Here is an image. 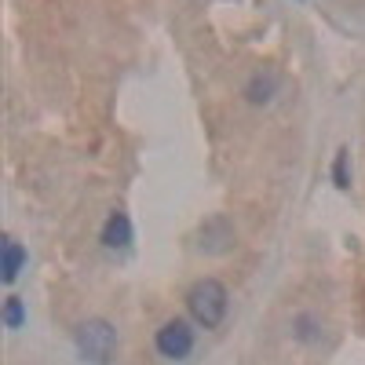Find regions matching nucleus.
<instances>
[{
    "label": "nucleus",
    "instance_id": "obj_6",
    "mask_svg": "<svg viewBox=\"0 0 365 365\" xmlns=\"http://www.w3.org/2000/svg\"><path fill=\"white\" fill-rule=\"evenodd\" d=\"M282 91V73L278 70H270V66H263V70H256L249 81H245V99L252 103V106H267V103H274V96Z\"/></svg>",
    "mask_w": 365,
    "mask_h": 365
},
{
    "label": "nucleus",
    "instance_id": "obj_7",
    "mask_svg": "<svg viewBox=\"0 0 365 365\" xmlns=\"http://www.w3.org/2000/svg\"><path fill=\"white\" fill-rule=\"evenodd\" d=\"M26 259H29V252L22 249V241L11 237V234H4V245H0V282L15 285L22 267H26Z\"/></svg>",
    "mask_w": 365,
    "mask_h": 365
},
{
    "label": "nucleus",
    "instance_id": "obj_4",
    "mask_svg": "<svg viewBox=\"0 0 365 365\" xmlns=\"http://www.w3.org/2000/svg\"><path fill=\"white\" fill-rule=\"evenodd\" d=\"M197 249L208 252V256H223V252H230V249H234V227H230V220H227V216H212V220H205L201 230H197Z\"/></svg>",
    "mask_w": 365,
    "mask_h": 365
},
{
    "label": "nucleus",
    "instance_id": "obj_1",
    "mask_svg": "<svg viewBox=\"0 0 365 365\" xmlns=\"http://www.w3.org/2000/svg\"><path fill=\"white\" fill-rule=\"evenodd\" d=\"M230 311V292L220 278H197L187 289V314L197 329H220Z\"/></svg>",
    "mask_w": 365,
    "mask_h": 365
},
{
    "label": "nucleus",
    "instance_id": "obj_2",
    "mask_svg": "<svg viewBox=\"0 0 365 365\" xmlns=\"http://www.w3.org/2000/svg\"><path fill=\"white\" fill-rule=\"evenodd\" d=\"M73 347L91 365H110L117 351V329L106 318H88L73 329Z\"/></svg>",
    "mask_w": 365,
    "mask_h": 365
},
{
    "label": "nucleus",
    "instance_id": "obj_3",
    "mask_svg": "<svg viewBox=\"0 0 365 365\" xmlns=\"http://www.w3.org/2000/svg\"><path fill=\"white\" fill-rule=\"evenodd\" d=\"M197 344V332H194V322L190 318H168L158 325L154 332V351L165 358V361H182V358H190Z\"/></svg>",
    "mask_w": 365,
    "mask_h": 365
},
{
    "label": "nucleus",
    "instance_id": "obj_10",
    "mask_svg": "<svg viewBox=\"0 0 365 365\" xmlns=\"http://www.w3.org/2000/svg\"><path fill=\"white\" fill-rule=\"evenodd\" d=\"M332 182H336L340 190L351 187V175H347V150H336V161H332Z\"/></svg>",
    "mask_w": 365,
    "mask_h": 365
},
{
    "label": "nucleus",
    "instance_id": "obj_5",
    "mask_svg": "<svg viewBox=\"0 0 365 365\" xmlns=\"http://www.w3.org/2000/svg\"><path fill=\"white\" fill-rule=\"evenodd\" d=\"M99 241H103V249H110V252H120V249H128L132 241H135V230H132V220H128V212L113 208L110 216H106V223H103V230H99Z\"/></svg>",
    "mask_w": 365,
    "mask_h": 365
},
{
    "label": "nucleus",
    "instance_id": "obj_9",
    "mask_svg": "<svg viewBox=\"0 0 365 365\" xmlns=\"http://www.w3.org/2000/svg\"><path fill=\"white\" fill-rule=\"evenodd\" d=\"M292 325H296V329H292V336H296V340H303V344H314V340L322 336V332H318V322H314L311 314H299Z\"/></svg>",
    "mask_w": 365,
    "mask_h": 365
},
{
    "label": "nucleus",
    "instance_id": "obj_8",
    "mask_svg": "<svg viewBox=\"0 0 365 365\" xmlns=\"http://www.w3.org/2000/svg\"><path fill=\"white\" fill-rule=\"evenodd\" d=\"M4 329H11V332H19L22 325H26V303H22V296H8L4 299Z\"/></svg>",
    "mask_w": 365,
    "mask_h": 365
}]
</instances>
